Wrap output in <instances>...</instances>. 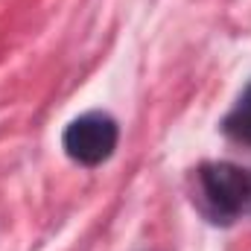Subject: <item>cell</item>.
<instances>
[{
    "instance_id": "cell-3",
    "label": "cell",
    "mask_w": 251,
    "mask_h": 251,
    "mask_svg": "<svg viewBox=\"0 0 251 251\" xmlns=\"http://www.w3.org/2000/svg\"><path fill=\"white\" fill-rule=\"evenodd\" d=\"M222 131H225L234 143L251 146V82H249V88L240 94L237 105L228 111V117L222 120Z\"/></svg>"
},
{
    "instance_id": "cell-2",
    "label": "cell",
    "mask_w": 251,
    "mask_h": 251,
    "mask_svg": "<svg viewBox=\"0 0 251 251\" xmlns=\"http://www.w3.org/2000/svg\"><path fill=\"white\" fill-rule=\"evenodd\" d=\"M117 140H120V126L111 114L102 111H88L76 117L62 134L67 158L82 167H100L102 161H108L117 149Z\"/></svg>"
},
{
    "instance_id": "cell-1",
    "label": "cell",
    "mask_w": 251,
    "mask_h": 251,
    "mask_svg": "<svg viewBox=\"0 0 251 251\" xmlns=\"http://www.w3.org/2000/svg\"><path fill=\"white\" fill-rule=\"evenodd\" d=\"M196 178L201 210L216 225H231L251 201V176H246L237 164H204L199 167Z\"/></svg>"
}]
</instances>
